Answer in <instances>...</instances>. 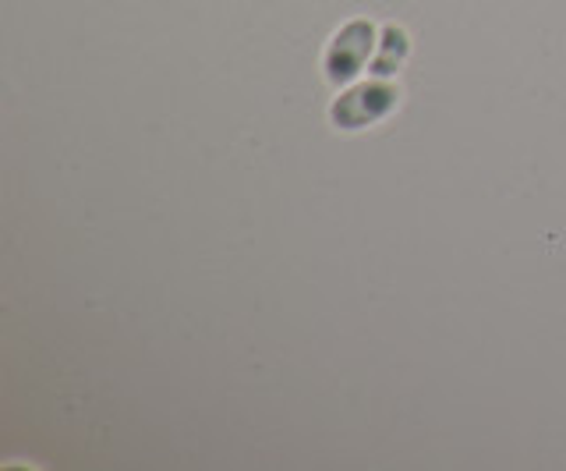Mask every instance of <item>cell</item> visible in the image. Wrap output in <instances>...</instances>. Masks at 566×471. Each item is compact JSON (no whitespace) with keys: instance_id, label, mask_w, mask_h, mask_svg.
Masks as SVG:
<instances>
[{"instance_id":"1","label":"cell","mask_w":566,"mask_h":471,"mask_svg":"<svg viewBox=\"0 0 566 471\" xmlns=\"http://www.w3.org/2000/svg\"><path fill=\"white\" fill-rule=\"evenodd\" d=\"M397 103H400V90L389 78L350 82L344 85V93L333 100L329 121L336 132H361L394 114Z\"/></svg>"},{"instance_id":"3","label":"cell","mask_w":566,"mask_h":471,"mask_svg":"<svg viewBox=\"0 0 566 471\" xmlns=\"http://www.w3.org/2000/svg\"><path fill=\"white\" fill-rule=\"evenodd\" d=\"M407 54H411V36H407L400 25H382L376 54H371V61H368L371 78H394L403 67Z\"/></svg>"},{"instance_id":"2","label":"cell","mask_w":566,"mask_h":471,"mask_svg":"<svg viewBox=\"0 0 566 471\" xmlns=\"http://www.w3.org/2000/svg\"><path fill=\"white\" fill-rule=\"evenodd\" d=\"M376 43H379V29L365 19H354V22L336 29V36L329 40L326 54H323L326 82L336 85V90L358 82V75L368 67L371 54H376Z\"/></svg>"}]
</instances>
